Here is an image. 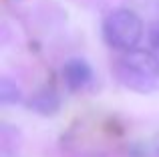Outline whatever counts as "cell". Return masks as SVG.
Masks as SVG:
<instances>
[{"mask_svg":"<svg viewBox=\"0 0 159 157\" xmlns=\"http://www.w3.org/2000/svg\"><path fill=\"white\" fill-rule=\"evenodd\" d=\"M62 77L70 91H81L93 81V69L83 59H70L62 67Z\"/></svg>","mask_w":159,"mask_h":157,"instance_id":"3957f363","label":"cell"},{"mask_svg":"<svg viewBox=\"0 0 159 157\" xmlns=\"http://www.w3.org/2000/svg\"><path fill=\"white\" fill-rule=\"evenodd\" d=\"M0 101L4 105H12V103L20 101V89L12 78L2 77L0 78Z\"/></svg>","mask_w":159,"mask_h":157,"instance_id":"5b68a950","label":"cell"},{"mask_svg":"<svg viewBox=\"0 0 159 157\" xmlns=\"http://www.w3.org/2000/svg\"><path fill=\"white\" fill-rule=\"evenodd\" d=\"M30 109L39 111L43 115H52L58 109V97L52 91H43V93L34 95L30 101Z\"/></svg>","mask_w":159,"mask_h":157,"instance_id":"277c9868","label":"cell"},{"mask_svg":"<svg viewBox=\"0 0 159 157\" xmlns=\"http://www.w3.org/2000/svg\"><path fill=\"white\" fill-rule=\"evenodd\" d=\"M103 36L107 44L117 51H135L137 44L143 38V22L133 10L121 8L115 10L103 22Z\"/></svg>","mask_w":159,"mask_h":157,"instance_id":"7a4b0ae2","label":"cell"},{"mask_svg":"<svg viewBox=\"0 0 159 157\" xmlns=\"http://www.w3.org/2000/svg\"><path fill=\"white\" fill-rule=\"evenodd\" d=\"M149 40L153 43V47H157L159 48V20L155 24H153L151 28H149Z\"/></svg>","mask_w":159,"mask_h":157,"instance_id":"8992f818","label":"cell"},{"mask_svg":"<svg viewBox=\"0 0 159 157\" xmlns=\"http://www.w3.org/2000/svg\"><path fill=\"white\" fill-rule=\"evenodd\" d=\"M117 81L135 93H153L159 89V59L151 51L123 52L113 67Z\"/></svg>","mask_w":159,"mask_h":157,"instance_id":"6da1fadb","label":"cell"}]
</instances>
